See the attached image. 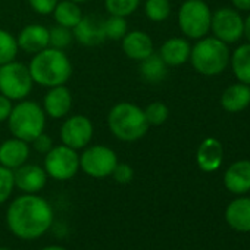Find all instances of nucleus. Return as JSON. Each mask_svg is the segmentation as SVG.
I'll list each match as a JSON object with an SVG mask.
<instances>
[{
    "mask_svg": "<svg viewBox=\"0 0 250 250\" xmlns=\"http://www.w3.org/2000/svg\"><path fill=\"white\" fill-rule=\"evenodd\" d=\"M6 224L18 238L36 240L52 227L53 209L44 197L24 193L11 202L6 210Z\"/></svg>",
    "mask_w": 250,
    "mask_h": 250,
    "instance_id": "1",
    "label": "nucleus"
},
{
    "mask_svg": "<svg viewBox=\"0 0 250 250\" xmlns=\"http://www.w3.org/2000/svg\"><path fill=\"white\" fill-rule=\"evenodd\" d=\"M28 69L34 84L44 88L66 84L74 71L72 62L65 50L50 46L33 55L28 63Z\"/></svg>",
    "mask_w": 250,
    "mask_h": 250,
    "instance_id": "2",
    "label": "nucleus"
},
{
    "mask_svg": "<svg viewBox=\"0 0 250 250\" xmlns=\"http://www.w3.org/2000/svg\"><path fill=\"white\" fill-rule=\"evenodd\" d=\"M106 121L112 136L124 143H134L142 140L150 128L143 107L131 102L115 103L107 112Z\"/></svg>",
    "mask_w": 250,
    "mask_h": 250,
    "instance_id": "3",
    "label": "nucleus"
},
{
    "mask_svg": "<svg viewBox=\"0 0 250 250\" xmlns=\"http://www.w3.org/2000/svg\"><path fill=\"white\" fill-rule=\"evenodd\" d=\"M46 113L43 106L34 100H20L14 104L8 118V128L12 137L31 143L46 130Z\"/></svg>",
    "mask_w": 250,
    "mask_h": 250,
    "instance_id": "4",
    "label": "nucleus"
},
{
    "mask_svg": "<svg viewBox=\"0 0 250 250\" xmlns=\"http://www.w3.org/2000/svg\"><path fill=\"white\" fill-rule=\"evenodd\" d=\"M229 58L231 53L228 44L216 37H202L196 40L194 46H191L188 62L200 75L215 77L227 69Z\"/></svg>",
    "mask_w": 250,
    "mask_h": 250,
    "instance_id": "5",
    "label": "nucleus"
},
{
    "mask_svg": "<svg viewBox=\"0 0 250 250\" xmlns=\"http://www.w3.org/2000/svg\"><path fill=\"white\" fill-rule=\"evenodd\" d=\"M212 11L203 0H186L178 9V28L186 39L199 40L210 31Z\"/></svg>",
    "mask_w": 250,
    "mask_h": 250,
    "instance_id": "6",
    "label": "nucleus"
},
{
    "mask_svg": "<svg viewBox=\"0 0 250 250\" xmlns=\"http://www.w3.org/2000/svg\"><path fill=\"white\" fill-rule=\"evenodd\" d=\"M34 81L28 65L12 61L0 65V93L12 102L24 100L33 91Z\"/></svg>",
    "mask_w": 250,
    "mask_h": 250,
    "instance_id": "7",
    "label": "nucleus"
},
{
    "mask_svg": "<svg viewBox=\"0 0 250 250\" xmlns=\"http://www.w3.org/2000/svg\"><path fill=\"white\" fill-rule=\"evenodd\" d=\"M118 162L115 150L104 145H88L80 155V169L96 180L110 177Z\"/></svg>",
    "mask_w": 250,
    "mask_h": 250,
    "instance_id": "8",
    "label": "nucleus"
},
{
    "mask_svg": "<svg viewBox=\"0 0 250 250\" xmlns=\"http://www.w3.org/2000/svg\"><path fill=\"white\" fill-rule=\"evenodd\" d=\"M44 171L56 181H68L80 171V155L65 145L53 146L44 155Z\"/></svg>",
    "mask_w": 250,
    "mask_h": 250,
    "instance_id": "9",
    "label": "nucleus"
},
{
    "mask_svg": "<svg viewBox=\"0 0 250 250\" xmlns=\"http://www.w3.org/2000/svg\"><path fill=\"white\" fill-rule=\"evenodd\" d=\"M93 136H94V127L91 119L81 113L68 115L66 119L62 122L61 133H59L62 145L74 150L85 149L91 143Z\"/></svg>",
    "mask_w": 250,
    "mask_h": 250,
    "instance_id": "10",
    "label": "nucleus"
},
{
    "mask_svg": "<svg viewBox=\"0 0 250 250\" xmlns=\"http://www.w3.org/2000/svg\"><path fill=\"white\" fill-rule=\"evenodd\" d=\"M243 24L244 20L238 11L221 8L212 12L210 31L218 40L224 42L225 44H232L243 37Z\"/></svg>",
    "mask_w": 250,
    "mask_h": 250,
    "instance_id": "11",
    "label": "nucleus"
},
{
    "mask_svg": "<svg viewBox=\"0 0 250 250\" xmlns=\"http://www.w3.org/2000/svg\"><path fill=\"white\" fill-rule=\"evenodd\" d=\"M72 104H74L72 93L63 84V85H56V87L47 88V93L44 94L42 106H43L46 116H49L52 119H62L69 115Z\"/></svg>",
    "mask_w": 250,
    "mask_h": 250,
    "instance_id": "12",
    "label": "nucleus"
},
{
    "mask_svg": "<svg viewBox=\"0 0 250 250\" xmlns=\"http://www.w3.org/2000/svg\"><path fill=\"white\" fill-rule=\"evenodd\" d=\"M47 172L36 164H24L14 171L15 187L25 194H37L47 184Z\"/></svg>",
    "mask_w": 250,
    "mask_h": 250,
    "instance_id": "13",
    "label": "nucleus"
},
{
    "mask_svg": "<svg viewBox=\"0 0 250 250\" xmlns=\"http://www.w3.org/2000/svg\"><path fill=\"white\" fill-rule=\"evenodd\" d=\"M72 34L74 40L85 47H94L106 42L103 20L96 15H84L81 21L72 28Z\"/></svg>",
    "mask_w": 250,
    "mask_h": 250,
    "instance_id": "14",
    "label": "nucleus"
},
{
    "mask_svg": "<svg viewBox=\"0 0 250 250\" xmlns=\"http://www.w3.org/2000/svg\"><path fill=\"white\" fill-rule=\"evenodd\" d=\"M121 47L124 55L131 61H143L152 53H155V44L152 37L142 30L128 31L121 40Z\"/></svg>",
    "mask_w": 250,
    "mask_h": 250,
    "instance_id": "15",
    "label": "nucleus"
},
{
    "mask_svg": "<svg viewBox=\"0 0 250 250\" xmlns=\"http://www.w3.org/2000/svg\"><path fill=\"white\" fill-rule=\"evenodd\" d=\"M20 50L36 55L49 47V28L42 24H28L17 36Z\"/></svg>",
    "mask_w": 250,
    "mask_h": 250,
    "instance_id": "16",
    "label": "nucleus"
},
{
    "mask_svg": "<svg viewBox=\"0 0 250 250\" xmlns=\"http://www.w3.org/2000/svg\"><path fill=\"white\" fill-rule=\"evenodd\" d=\"M31 146L30 143L11 137L0 145V165L15 171L17 168L27 164L30 159Z\"/></svg>",
    "mask_w": 250,
    "mask_h": 250,
    "instance_id": "17",
    "label": "nucleus"
},
{
    "mask_svg": "<svg viewBox=\"0 0 250 250\" xmlns=\"http://www.w3.org/2000/svg\"><path fill=\"white\" fill-rule=\"evenodd\" d=\"M224 161L222 143L215 137H206L197 147L196 162L203 172H215L219 169Z\"/></svg>",
    "mask_w": 250,
    "mask_h": 250,
    "instance_id": "18",
    "label": "nucleus"
},
{
    "mask_svg": "<svg viewBox=\"0 0 250 250\" xmlns=\"http://www.w3.org/2000/svg\"><path fill=\"white\" fill-rule=\"evenodd\" d=\"M224 186L232 194L250 191V161L241 159L231 164L224 172Z\"/></svg>",
    "mask_w": 250,
    "mask_h": 250,
    "instance_id": "19",
    "label": "nucleus"
},
{
    "mask_svg": "<svg viewBox=\"0 0 250 250\" xmlns=\"http://www.w3.org/2000/svg\"><path fill=\"white\" fill-rule=\"evenodd\" d=\"M191 44L184 37H171L165 40L159 49V56L167 63V66H181L190 61Z\"/></svg>",
    "mask_w": 250,
    "mask_h": 250,
    "instance_id": "20",
    "label": "nucleus"
},
{
    "mask_svg": "<svg viewBox=\"0 0 250 250\" xmlns=\"http://www.w3.org/2000/svg\"><path fill=\"white\" fill-rule=\"evenodd\" d=\"M250 104V85L237 83L228 85L221 94V106L225 112L238 113Z\"/></svg>",
    "mask_w": 250,
    "mask_h": 250,
    "instance_id": "21",
    "label": "nucleus"
},
{
    "mask_svg": "<svg viewBox=\"0 0 250 250\" xmlns=\"http://www.w3.org/2000/svg\"><path fill=\"white\" fill-rule=\"evenodd\" d=\"M227 224L240 232H250V197L234 199L225 209Z\"/></svg>",
    "mask_w": 250,
    "mask_h": 250,
    "instance_id": "22",
    "label": "nucleus"
},
{
    "mask_svg": "<svg viewBox=\"0 0 250 250\" xmlns=\"http://www.w3.org/2000/svg\"><path fill=\"white\" fill-rule=\"evenodd\" d=\"M140 77L149 84H159L168 75V66L158 53H152L146 59L139 62Z\"/></svg>",
    "mask_w": 250,
    "mask_h": 250,
    "instance_id": "23",
    "label": "nucleus"
},
{
    "mask_svg": "<svg viewBox=\"0 0 250 250\" xmlns=\"http://www.w3.org/2000/svg\"><path fill=\"white\" fill-rule=\"evenodd\" d=\"M53 20L58 25L66 27V28H74L81 18L84 17L81 6L78 3H74L71 0H59L56 8L52 12Z\"/></svg>",
    "mask_w": 250,
    "mask_h": 250,
    "instance_id": "24",
    "label": "nucleus"
},
{
    "mask_svg": "<svg viewBox=\"0 0 250 250\" xmlns=\"http://www.w3.org/2000/svg\"><path fill=\"white\" fill-rule=\"evenodd\" d=\"M229 63L234 72V77L238 80V83L250 85V43H244L238 46L231 58Z\"/></svg>",
    "mask_w": 250,
    "mask_h": 250,
    "instance_id": "25",
    "label": "nucleus"
},
{
    "mask_svg": "<svg viewBox=\"0 0 250 250\" xmlns=\"http://www.w3.org/2000/svg\"><path fill=\"white\" fill-rule=\"evenodd\" d=\"M103 31L106 40L110 42H121L124 36L128 33V22L127 18L109 15L106 20H103Z\"/></svg>",
    "mask_w": 250,
    "mask_h": 250,
    "instance_id": "26",
    "label": "nucleus"
},
{
    "mask_svg": "<svg viewBox=\"0 0 250 250\" xmlns=\"http://www.w3.org/2000/svg\"><path fill=\"white\" fill-rule=\"evenodd\" d=\"M18 52L20 47L17 43V36H14L8 30L0 28V65L15 61Z\"/></svg>",
    "mask_w": 250,
    "mask_h": 250,
    "instance_id": "27",
    "label": "nucleus"
},
{
    "mask_svg": "<svg viewBox=\"0 0 250 250\" xmlns=\"http://www.w3.org/2000/svg\"><path fill=\"white\" fill-rule=\"evenodd\" d=\"M171 2L169 0H146L145 14L152 22H164L171 15Z\"/></svg>",
    "mask_w": 250,
    "mask_h": 250,
    "instance_id": "28",
    "label": "nucleus"
},
{
    "mask_svg": "<svg viewBox=\"0 0 250 250\" xmlns=\"http://www.w3.org/2000/svg\"><path fill=\"white\" fill-rule=\"evenodd\" d=\"M142 5V0H104V9L109 15L128 18Z\"/></svg>",
    "mask_w": 250,
    "mask_h": 250,
    "instance_id": "29",
    "label": "nucleus"
},
{
    "mask_svg": "<svg viewBox=\"0 0 250 250\" xmlns=\"http://www.w3.org/2000/svg\"><path fill=\"white\" fill-rule=\"evenodd\" d=\"M146 121L149 124V127H159L164 125L168 118H169V107L164 102H152L146 107H143Z\"/></svg>",
    "mask_w": 250,
    "mask_h": 250,
    "instance_id": "30",
    "label": "nucleus"
},
{
    "mask_svg": "<svg viewBox=\"0 0 250 250\" xmlns=\"http://www.w3.org/2000/svg\"><path fill=\"white\" fill-rule=\"evenodd\" d=\"M72 42H74V34L71 28H66L58 24L49 28V46L50 47L65 50L72 44Z\"/></svg>",
    "mask_w": 250,
    "mask_h": 250,
    "instance_id": "31",
    "label": "nucleus"
},
{
    "mask_svg": "<svg viewBox=\"0 0 250 250\" xmlns=\"http://www.w3.org/2000/svg\"><path fill=\"white\" fill-rule=\"evenodd\" d=\"M15 188L14 171L0 165V205H3L12 196Z\"/></svg>",
    "mask_w": 250,
    "mask_h": 250,
    "instance_id": "32",
    "label": "nucleus"
},
{
    "mask_svg": "<svg viewBox=\"0 0 250 250\" xmlns=\"http://www.w3.org/2000/svg\"><path fill=\"white\" fill-rule=\"evenodd\" d=\"M116 183L119 184H128L133 181L134 178V169L131 165L125 164V162H118L115 169L112 171V175H110Z\"/></svg>",
    "mask_w": 250,
    "mask_h": 250,
    "instance_id": "33",
    "label": "nucleus"
},
{
    "mask_svg": "<svg viewBox=\"0 0 250 250\" xmlns=\"http://www.w3.org/2000/svg\"><path fill=\"white\" fill-rule=\"evenodd\" d=\"M58 2L59 0H28V5L36 14L46 17V15H52Z\"/></svg>",
    "mask_w": 250,
    "mask_h": 250,
    "instance_id": "34",
    "label": "nucleus"
},
{
    "mask_svg": "<svg viewBox=\"0 0 250 250\" xmlns=\"http://www.w3.org/2000/svg\"><path fill=\"white\" fill-rule=\"evenodd\" d=\"M31 147L37 152V153H42V155H46L55 145H53V140L50 136H47L46 133H42L39 137H36L31 143Z\"/></svg>",
    "mask_w": 250,
    "mask_h": 250,
    "instance_id": "35",
    "label": "nucleus"
},
{
    "mask_svg": "<svg viewBox=\"0 0 250 250\" xmlns=\"http://www.w3.org/2000/svg\"><path fill=\"white\" fill-rule=\"evenodd\" d=\"M14 107V102L0 93V124L6 122Z\"/></svg>",
    "mask_w": 250,
    "mask_h": 250,
    "instance_id": "36",
    "label": "nucleus"
},
{
    "mask_svg": "<svg viewBox=\"0 0 250 250\" xmlns=\"http://www.w3.org/2000/svg\"><path fill=\"white\" fill-rule=\"evenodd\" d=\"M232 6L238 12H250V0H231Z\"/></svg>",
    "mask_w": 250,
    "mask_h": 250,
    "instance_id": "37",
    "label": "nucleus"
},
{
    "mask_svg": "<svg viewBox=\"0 0 250 250\" xmlns=\"http://www.w3.org/2000/svg\"><path fill=\"white\" fill-rule=\"evenodd\" d=\"M243 37L247 40V43H250V14L244 18V24H243Z\"/></svg>",
    "mask_w": 250,
    "mask_h": 250,
    "instance_id": "38",
    "label": "nucleus"
},
{
    "mask_svg": "<svg viewBox=\"0 0 250 250\" xmlns=\"http://www.w3.org/2000/svg\"><path fill=\"white\" fill-rule=\"evenodd\" d=\"M42 250H68V249H65V247H62V246H58V244H52V246L43 247Z\"/></svg>",
    "mask_w": 250,
    "mask_h": 250,
    "instance_id": "39",
    "label": "nucleus"
},
{
    "mask_svg": "<svg viewBox=\"0 0 250 250\" xmlns=\"http://www.w3.org/2000/svg\"><path fill=\"white\" fill-rule=\"evenodd\" d=\"M71 2H74V3H78V5H83V3L88 2V0H71Z\"/></svg>",
    "mask_w": 250,
    "mask_h": 250,
    "instance_id": "40",
    "label": "nucleus"
},
{
    "mask_svg": "<svg viewBox=\"0 0 250 250\" xmlns=\"http://www.w3.org/2000/svg\"><path fill=\"white\" fill-rule=\"evenodd\" d=\"M0 250H11V249H8V247H3V246H0Z\"/></svg>",
    "mask_w": 250,
    "mask_h": 250,
    "instance_id": "41",
    "label": "nucleus"
}]
</instances>
